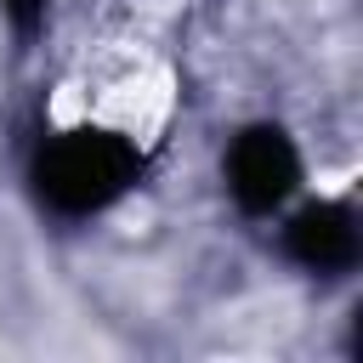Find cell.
Returning <instances> with one entry per match:
<instances>
[{"label": "cell", "instance_id": "cell-1", "mask_svg": "<svg viewBox=\"0 0 363 363\" xmlns=\"http://www.w3.org/2000/svg\"><path fill=\"white\" fill-rule=\"evenodd\" d=\"M142 170V153L113 136V130H74V136H57L40 164H34V187L51 210L62 216H91L102 204H113Z\"/></svg>", "mask_w": 363, "mask_h": 363}, {"label": "cell", "instance_id": "cell-2", "mask_svg": "<svg viewBox=\"0 0 363 363\" xmlns=\"http://www.w3.org/2000/svg\"><path fill=\"white\" fill-rule=\"evenodd\" d=\"M301 176V159L289 147V136L278 125H255L233 142L227 153V182H233V199L244 210H272Z\"/></svg>", "mask_w": 363, "mask_h": 363}, {"label": "cell", "instance_id": "cell-3", "mask_svg": "<svg viewBox=\"0 0 363 363\" xmlns=\"http://www.w3.org/2000/svg\"><path fill=\"white\" fill-rule=\"evenodd\" d=\"M289 255H295L301 267H318V272L346 267V261L357 255V221H352V210H340V204H312V210H301V216L289 221Z\"/></svg>", "mask_w": 363, "mask_h": 363}, {"label": "cell", "instance_id": "cell-4", "mask_svg": "<svg viewBox=\"0 0 363 363\" xmlns=\"http://www.w3.org/2000/svg\"><path fill=\"white\" fill-rule=\"evenodd\" d=\"M6 11H11V23L28 34V28H40V17H45V0H6Z\"/></svg>", "mask_w": 363, "mask_h": 363}]
</instances>
